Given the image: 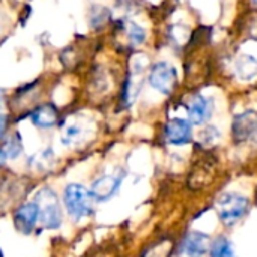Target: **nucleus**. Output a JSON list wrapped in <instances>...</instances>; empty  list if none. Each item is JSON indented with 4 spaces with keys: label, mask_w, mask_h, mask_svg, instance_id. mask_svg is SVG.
<instances>
[{
    "label": "nucleus",
    "mask_w": 257,
    "mask_h": 257,
    "mask_svg": "<svg viewBox=\"0 0 257 257\" xmlns=\"http://www.w3.org/2000/svg\"><path fill=\"white\" fill-rule=\"evenodd\" d=\"M148 81L152 89L167 96L175 90L178 84V74L172 63L157 62L148 74Z\"/></svg>",
    "instance_id": "obj_4"
},
{
    "label": "nucleus",
    "mask_w": 257,
    "mask_h": 257,
    "mask_svg": "<svg viewBox=\"0 0 257 257\" xmlns=\"http://www.w3.org/2000/svg\"><path fill=\"white\" fill-rule=\"evenodd\" d=\"M3 107V95H2V90H0V108Z\"/></svg>",
    "instance_id": "obj_20"
},
{
    "label": "nucleus",
    "mask_w": 257,
    "mask_h": 257,
    "mask_svg": "<svg viewBox=\"0 0 257 257\" xmlns=\"http://www.w3.org/2000/svg\"><path fill=\"white\" fill-rule=\"evenodd\" d=\"M33 200L39 206V226L44 230H59L65 214L59 194L51 187H42L35 193Z\"/></svg>",
    "instance_id": "obj_2"
},
{
    "label": "nucleus",
    "mask_w": 257,
    "mask_h": 257,
    "mask_svg": "<svg viewBox=\"0 0 257 257\" xmlns=\"http://www.w3.org/2000/svg\"><path fill=\"white\" fill-rule=\"evenodd\" d=\"M215 209L221 223L230 227L242 220L250 211V199L239 193H223L215 202Z\"/></svg>",
    "instance_id": "obj_3"
},
{
    "label": "nucleus",
    "mask_w": 257,
    "mask_h": 257,
    "mask_svg": "<svg viewBox=\"0 0 257 257\" xmlns=\"http://www.w3.org/2000/svg\"><path fill=\"white\" fill-rule=\"evenodd\" d=\"M83 136H84V130L81 128L80 123H69L63 130L60 140L65 146H72V145H77L83 139Z\"/></svg>",
    "instance_id": "obj_16"
},
{
    "label": "nucleus",
    "mask_w": 257,
    "mask_h": 257,
    "mask_svg": "<svg viewBox=\"0 0 257 257\" xmlns=\"http://www.w3.org/2000/svg\"><path fill=\"white\" fill-rule=\"evenodd\" d=\"M30 122L38 130H51L59 122V111L51 104H42L30 113Z\"/></svg>",
    "instance_id": "obj_12"
},
{
    "label": "nucleus",
    "mask_w": 257,
    "mask_h": 257,
    "mask_svg": "<svg viewBox=\"0 0 257 257\" xmlns=\"http://www.w3.org/2000/svg\"><path fill=\"white\" fill-rule=\"evenodd\" d=\"M0 257H5L3 256V251H2V248H0Z\"/></svg>",
    "instance_id": "obj_21"
},
{
    "label": "nucleus",
    "mask_w": 257,
    "mask_h": 257,
    "mask_svg": "<svg viewBox=\"0 0 257 257\" xmlns=\"http://www.w3.org/2000/svg\"><path fill=\"white\" fill-rule=\"evenodd\" d=\"M29 164L36 169V170H48L53 164H54V152L53 149H44L35 155H32V158L29 160Z\"/></svg>",
    "instance_id": "obj_15"
},
{
    "label": "nucleus",
    "mask_w": 257,
    "mask_h": 257,
    "mask_svg": "<svg viewBox=\"0 0 257 257\" xmlns=\"http://www.w3.org/2000/svg\"><path fill=\"white\" fill-rule=\"evenodd\" d=\"M209 257H236L230 239L223 235L212 239L209 245Z\"/></svg>",
    "instance_id": "obj_14"
},
{
    "label": "nucleus",
    "mask_w": 257,
    "mask_h": 257,
    "mask_svg": "<svg viewBox=\"0 0 257 257\" xmlns=\"http://www.w3.org/2000/svg\"><path fill=\"white\" fill-rule=\"evenodd\" d=\"M128 38H130V41H131L134 45H140V44H143L145 39H146V32H145V29L140 27L139 24L130 23V26H128Z\"/></svg>",
    "instance_id": "obj_17"
},
{
    "label": "nucleus",
    "mask_w": 257,
    "mask_h": 257,
    "mask_svg": "<svg viewBox=\"0 0 257 257\" xmlns=\"http://www.w3.org/2000/svg\"><path fill=\"white\" fill-rule=\"evenodd\" d=\"M211 238L203 232H190L185 235L182 244L179 245V257H203L209 251Z\"/></svg>",
    "instance_id": "obj_9"
},
{
    "label": "nucleus",
    "mask_w": 257,
    "mask_h": 257,
    "mask_svg": "<svg viewBox=\"0 0 257 257\" xmlns=\"http://www.w3.org/2000/svg\"><path fill=\"white\" fill-rule=\"evenodd\" d=\"M8 126H9V117L5 113H0V142L8 136Z\"/></svg>",
    "instance_id": "obj_19"
},
{
    "label": "nucleus",
    "mask_w": 257,
    "mask_h": 257,
    "mask_svg": "<svg viewBox=\"0 0 257 257\" xmlns=\"http://www.w3.org/2000/svg\"><path fill=\"white\" fill-rule=\"evenodd\" d=\"M23 151H24V146H23V139L20 133L14 131L8 134L0 143V169L5 167L8 161H14L20 158Z\"/></svg>",
    "instance_id": "obj_11"
},
{
    "label": "nucleus",
    "mask_w": 257,
    "mask_h": 257,
    "mask_svg": "<svg viewBox=\"0 0 257 257\" xmlns=\"http://www.w3.org/2000/svg\"><path fill=\"white\" fill-rule=\"evenodd\" d=\"M95 199L89 188L83 184L71 182L63 188L62 193V206L66 215L74 221L80 223L86 218H90L95 212Z\"/></svg>",
    "instance_id": "obj_1"
},
{
    "label": "nucleus",
    "mask_w": 257,
    "mask_h": 257,
    "mask_svg": "<svg viewBox=\"0 0 257 257\" xmlns=\"http://www.w3.org/2000/svg\"><path fill=\"white\" fill-rule=\"evenodd\" d=\"M232 139L235 143H244L257 133V111L245 110L236 114L232 120Z\"/></svg>",
    "instance_id": "obj_6"
},
{
    "label": "nucleus",
    "mask_w": 257,
    "mask_h": 257,
    "mask_svg": "<svg viewBox=\"0 0 257 257\" xmlns=\"http://www.w3.org/2000/svg\"><path fill=\"white\" fill-rule=\"evenodd\" d=\"M164 136H166V140L173 146L188 145L193 139V123L181 117L170 119L166 125Z\"/></svg>",
    "instance_id": "obj_8"
},
{
    "label": "nucleus",
    "mask_w": 257,
    "mask_h": 257,
    "mask_svg": "<svg viewBox=\"0 0 257 257\" xmlns=\"http://www.w3.org/2000/svg\"><path fill=\"white\" fill-rule=\"evenodd\" d=\"M12 224L14 229L24 236L32 235L39 226V206L32 199L18 205L12 212Z\"/></svg>",
    "instance_id": "obj_5"
},
{
    "label": "nucleus",
    "mask_w": 257,
    "mask_h": 257,
    "mask_svg": "<svg viewBox=\"0 0 257 257\" xmlns=\"http://www.w3.org/2000/svg\"><path fill=\"white\" fill-rule=\"evenodd\" d=\"M218 139H220V131H218L215 126H212V125L206 126V128L200 133V142H202L203 145H212V143L217 142Z\"/></svg>",
    "instance_id": "obj_18"
},
{
    "label": "nucleus",
    "mask_w": 257,
    "mask_h": 257,
    "mask_svg": "<svg viewBox=\"0 0 257 257\" xmlns=\"http://www.w3.org/2000/svg\"><path fill=\"white\" fill-rule=\"evenodd\" d=\"M236 74L242 81H250L254 77H257V59L251 54H242L236 63Z\"/></svg>",
    "instance_id": "obj_13"
},
{
    "label": "nucleus",
    "mask_w": 257,
    "mask_h": 257,
    "mask_svg": "<svg viewBox=\"0 0 257 257\" xmlns=\"http://www.w3.org/2000/svg\"><path fill=\"white\" fill-rule=\"evenodd\" d=\"M212 111H214V99L212 98L208 99L203 95H196L188 107L190 122L194 125H202L212 117Z\"/></svg>",
    "instance_id": "obj_10"
},
{
    "label": "nucleus",
    "mask_w": 257,
    "mask_h": 257,
    "mask_svg": "<svg viewBox=\"0 0 257 257\" xmlns=\"http://www.w3.org/2000/svg\"><path fill=\"white\" fill-rule=\"evenodd\" d=\"M253 2H254V3H256V5H257V0H253Z\"/></svg>",
    "instance_id": "obj_22"
},
{
    "label": "nucleus",
    "mask_w": 257,
    "mask_h": 257,
    "mask_svg": "<svg viewBox=\"0 0 257 257\" xmlns=\"http://www.w3.org/2000/svg\"><path fill=\"white\" fill-rule=\"evenodd\" d=\"M122 181H123V175H104L95 179L89 190L96 203H104L117 194Z\"/></svg>",
    "instance_id": "obj_7"
}]
</instances>
